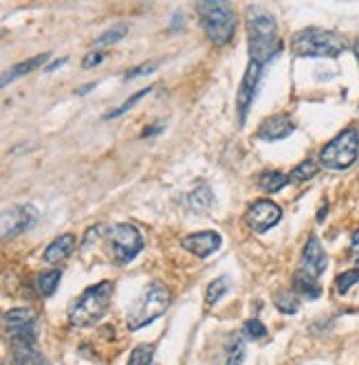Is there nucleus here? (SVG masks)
<instances>
[{"label":"nucleus","instance_id":"obj_25","mask_svg":"<svg viewBox=\"0 0 359 365\" xmlns=\"http://www.w3.org/2000/svg\"><path fill=\"white\" fill-rule=\"evenodd\" d=\"M227 291H229V279L227 277H216L214 282L208 284V291H205V302H208L210 306H214Z\"/></svg>","mask_w":359,"mask_h":365},{"label":"nucleus","instance_id":"obj_34","mask_svg":"<svg viewBox=\"0 0 359 365\" xmlns=\"http://www.w3.org/2000/svg\"><path fill=\"white\" fill-rule=\"evenodd\" d=\"M91 88H95V82H91V84H86V86H80L78 91H75V95H86Z\"/></svg>","mask_w":359,"mask_h":365},{"label":"nucleus","instance_id":"obj_33","mask_svg":"<svg viewBox=\"0 0 359 365\" xmlns=\"http://www.w3.org/2000/svg\"><path fill=\"white\" fill-rule=\"evenodd\" d=\"M350 255H353V259L359 264V229L353 233V240H350Z\"/></svg>","mask_w":359,"mask_h":365},{"label":"nucleus","instance_id":"obj_35","mask_svg":"<svg viewBox=\"0 0 359 365\" xmlns=\"http://www.w3.org/2000/svg\"><path fill=\"white\" fill-rule=\"evenodd\" d=\"M64 62H66V58H62V60H56V62L51 64V66H46V71H49V73H51V71H56V68H60V66H62Z\"/></svg>","mask_w":359,"mask_h":365},{"label":"nucleus","instance_id":"obj_6","mask_svg":"<svg viewBox=\"0 0 359 365\" xmlns=\"http://www.w3.org/2000/svg\"><path fill=\"white\" fill-rule=\"evenodd\" d=\"M357 154H359V133L355 125H350L322 148L320 163L326 170L340 172V170H348L357 161Z\"/></svg>","mask_w":359,"mask_h":365},{"label":"nucleus","instance_id":"obj_12","mask_svg":"<svg viewBox=\"0 0 359 365\" xmlns=\"http://www.w3.org/2000/svg\"><path fill=\"white\" fill-rule=\"evenodd\" d=\"M328 267V255L320 242L318 236H309L304 249H302V259H300V271L309 273L313 277H320Z\"/></svg>","mask_w":359,"mask_h":365},{"label":"nucleus","instance_id":"obj_30","mask_svg":"<svg viewBox=\"0 0 359 365\" xmlns=\"http://www.w3.org/2000/svg\"><path fill=\"white\" fill-rule=\"evenodd\" d=\"M245 334L249 339H265L267 336V328H265V324L261 319H249L245 324Z\"/></svg>","mask_w":359,"mask_h":365},{"label":"nucleus","instance_id":"obj_5","mask_svg":"<svg viewBox=\"0 0 359 365\" xmlns=\"http://www.w3.org/2000/svg\"><path fill=\"white\" fill-rule=\"evenodd\" d=\"M170 308V291L161 282H152L146 286V291L133 302L131 310H128L126 322L131 330H139L148 324H152L157 317Z\"/></svg>","mask_w":359,"mask_h":365},{"label":"nucleus","instance_id":"obj_28","mask_svg":"<svg viewBox=\"0 0 359 365\" xmlns=\"http://www.w3.org/2000/svg\"><path fill=\"white\" fill-rule=\"evenodd\" d=\"M357 282H359V269H348V271H344V273H340L335 277V291L340 295H346Z\"/></svg>","mask_w":359,"mask_h":365},{"label":"nucleus","instance_id":"obj_20","mask_svg":"<svg viewBox=\"0 0 359 365\" xmlns=\"http://www.w3.org/2000/svg\"><path fill=\"white\" fill-rule=\"evenodd\" d=\"M212 202H214V196H212L210 187L203 185V182H201V185H196V190L188 196V207H190L192 212H196V214L210 212Z\"/></svg>","mask_w":359,"mask_h":365},{"label":"nucleus","instance_id":"obj_8","mask_svg":"<svg viewBox=\"0 0 359 365\" xmlns=\"http://www.w3.org/2000/svg\"><path fill=\"white\" fill-rule=\"evenodd\" d=\"M11 346H36L38 344V317L31 308H14L3 317Z\"/></svg>","mask_w":359,"mask_h":365},{"label":"nucleus","instance_id":"obj_2","mask_svg":"<svg viewBox=\"0 0 359 365\" xmlns=\"http://www.w3.org/2000/svg\"><path fill=\"white\" fill-rule=\"evenodd\" d=\"M115 293V284L104 279L99 284H93L89 289L75 299L69 308V322L75 328H89L97 324L101 317L106 315V310L111 306Z\"/></svg>","mask_w":359,"mask_h":365},{"label":"nucleus","instance_id":"obj_29","mask_svg":"<svg viewBox=\"0 0 359 365\" xmlns=\"http://www.w3.org/2000/svg\"><path fill=\"white\" fill-rule=\"evenodd\" d=\"M148 93H152V88H141L139 93H135V95H131V97H128L123 103H121V106L117 108V110H113V113H108L106 115V119H117V117H121L123 113H128V110H131L133 106H135V103L139 101V99H143Z\"/></svg>","mask_w":359,"mask_h":365},{"label":"nucleus","instance_id":"obj_38","mask_svg":"<svg viewBox=\"0 0 359 365\" xmlns=\"http://www.w3.org/2000/svg\"><path fill=\"white\" fill-rule=\"evenodd\" d=\"M324 216H326V205L322 207V212H320V216H318V220L322 222V220H324Z\"/></svg>","mask_w":359,"mask_h":365},{"label":"nucleus","instance_id":"obj_39","mask_svg":"<svg viewBox=\"0 0 359 365\" xmlns=\"http://www.w3.org/2000/svg\"><path fill=\"white\" fill-rule=\"evenodd\" d=\"M3 34H5V31H3V29H0V36H3Z\"/></svg>","mask_w":359,"mask_h":365},{"label":"nucleus","instance_id":"obj_16","mask_svg":"<svg viewBox=\"0 0 359 365\" xmlns=\"http://www.w3.org/2000/svg\"><path fill=\"white\" fill-rule=\"evenodd\" d=\"M75 236L73 233H62V236H58L54 242H51L46 249H44V262L49 264H60L62 259H66L73 251H75Z\"/></svg>","mask_w":359,"mask_h":365},{"label":"nucleus","instance_id":"obj_3","mask_svg":"<svg viewBox=\"0 0 359 365\" xmlns=\"http://www.w3.org/2000/svg\"><path fill=\"white\" fill-rule=\"evenodd\" d=\"M346 48L348 42L344 36L320 27H306L291 40V51L295 58H340Z\"/></svg>","mask_w":359,"mask_h":365},{"label":"nucleus","instance_id":"obj_22","mask_svg":"<svg viewBox=\"0 0 359 365\" xmlns=\"http://www.w3.org/2000/svg\"><path fill=\"white\" fill-rule=\"evenodd\" d=\"M258 185H261L267 194H275V192H280L282 187H287V185H289V176H285L282 172H265V174H261V178H258Z\"/></svg>","mask_w":359,"mask_h":365},{"label":"nucleus","instance_id":"obj_9","mask_svg":"<svg viewBox=\"0 0 359 365\" xmlns=\"http://www.w3.org/2000/svg\"><path fill=\"white\" fill-rule=\"evenodd\" d=\"M38 222V212L31 205H14L0 212V240L7 242L29 231Z\"/></svg>","mask_w":359,"mask_h":365},{"label":"nucleus","instance_id":"obj_36","mask_svg":"<svg viewBox=\"0 0 359 365\" xmlns=\"http://www.w3.org/2000/svg\"><path fill=\"white\" fill-rule=\"evenodd\" d=\"M157 133H161V125L159 128H148V130H143L141 137H150V135H157Z\"/></svg>","mask_w":359,"mask_h":365},{"label":"nucleus","instance_id":"obj_17","mask_svg":"<svg viewBox=\"0 0 359 365\" xmlns=\"http://www.w3.org/2000/svg\"><path fill=\"white\" fill-rule=\"evenodd\" d=\"M293 291L304 299H318L322 295V286L318 284V277L304 271H298L293 275Z\"/></svg>","mask_w":359,"mask_h":365},{"label":"nucleus","instance_id":"obj_13","mask_svg":"<svg viewBox=\"0 0 359 365\" xmlns=\"http://www.w3.org/2000/svg\"><path fill=\"white\" fill-rule=\"evenodd\" d=\"M293 130H295V125H293L291 117L285 115V113H280V115L267 117V119L261 123V128H258V133H256V137H258L261 141L273 143V141H282V139L291 137V135H293Z\"/></svg>","mask_w":359,"mask_h":365},{"label":"nucleus","instance_id":"obj_31","mask_svg":"<svg viewBox=\"0 0 359 365\" xmlns=\"http://www.w3.org/2000/svg\"><path fill=\"white\" fill-rule=\"evenodd\" d=\"M157 66H159V62H143V64H139V66L131 68V71H128L123 77H126V80H135V77H143V75L152 73Z\"/></svg>","mask_w":359,"mask_h":365},{"label":"nucleus","instance_id":"obj_32","mask_svg":"<svg viewBox=\"0 0 359 365\" xmlns=\"http://www.w3.org/2000/svg\"><path fill=\"white\" fill-rule=\"evenodd\" d=\"M104 58H106V53H101V51H93V53H89V56L82 60V66H84V68H93V66H97V64L104 62Z\"/></svg>","mask_w":359,"mask_h":365},{"label":"nucleus","instance_id":"obj_11","mask_svg":"<svg viewBox=\"0 0 359 365\" xmlns=\"http://www.w3.org/2000/svg\"><path fill=\"white\" fill-rule=\"evenodd\" d=\"M282 220V210L269 198H263V200H256L247 214H245V222L249 225L251 231L256 233H265L269 231L271 227H275L278 222Z\"/></svg>","mask_w":359,"mask_h":365},{"label":"nucleus","instance_id":"obj_26","mask_svg":"<svg viewBox=\"0 0 359 365\" xmlns=\"http://www.w3.org/2000/svg\"><path fill=\"white\" fill-rule=\"evenodd\" d=\"M273 304H275V308H278L280 312H285V315H295V312L300 310V299H298L293 293H289V291L278 293Z\"/></svg>","mask_w":359,"mask_h":365},{"label":"nucleus","instance_id":"obj_37","mask_svg":"<svg viewBox=\"0 0 359 365\" xmlns=\"http://www.w3.org/2000/svg\"><path fill=\"white\" fill-rule=\"evenodd\" d=\"M353 51H355V56H357V60H359V38L355 40V44H353Z\"/></svg>","mask_w":359,"mask_h":365},{"label":"nucleus","instance_id":"obj_24","mask_svg":"<svg viewBox=\"0 0 359 365\" xmlns=\"http://www.w3.org/2000/svg\"><path fill=\"white\" fill-rule=\"evenodd\" d=\"M320 172V165L311 159H306L302 161L298 168H293V172L289 174V180H295V182H306V180H311L315 178V174Z\"/></svg>","mask_w":359,"mask_h":365},{"label":"nucleus","instance_id":"obj_10","mask_svg":"<svg viewBox=\"0 0 359 365\" xmlns=\"http://www.w3.org/2000/svg\"><path fill=\"white\" fill-rule=\"evenodd\" d=\"M261 80H263V64L249 60L247 71H245L243 80H241L238 95H236V113H238V123L241 125H245V121H247V115L251 110L256 93H258Z\"/></svg>","mask_w":359,"mask_h":365},{"label":"nucleus","instance_id":"obj_21","mask_svg":"<svg viewBox=\"0 0 359 365\" xmlns=\"http://www.w3.org/2000/svg\"><path fill=\"white\" fill-rule=\"evenodd\" d=\"M62 279V271L60 269H51V271H42L38 277H36V291L42 295V297H49L54 295L58 284Z\"/></svg>","mask_w":359,"mask_h":365},{"label":"nucleus","instance_id":"obj_14","mask_svg":"<svg viewBox=\"0 0 359 365\" xmlns=\"http://www.w3.org/2000/svg\"><path fill=\"white\" fill-rule=\"evenodd\" d=\"M221 242H223V238L216 231H201V233H192V236L183 238L181 245L196 257H210L212 253H216L221 249Z\"/></svg>","mask_w":359,"mask_h":365},{"label":"nucleus","instance_id":"obj_23","mask_svg":"<svg viewBox=\"0 0 359 365\" xmlns=\"http://www.w3.org/2000/svg\"><path fill=\"white\" fill-rule=\"evenodd\" d=\"M128 34V24L126 22H119V24H113V27L108 31H104L99 38H95V46H108V44H115L119 42L121 38H126Z\"/></svg>","mask_w":359,"mask_h":365},{"label":"nucleus","instance_id":"obj_1","mask_svg":"<svg viewBox=\"0 0 359 365\" xmlns=\"http://www.w3.org/2000/svg\"><path fill=\"white\" fill-rule=\"evenodd\" d=\"M245 22H247V44H249L251 62H258L265 66L282 51V42L278 38V22L267 9L258 5L247 7Z\"/></svg>","mask_w":359,"mask_h":365},{"label":"nucleus","instance_id":"obj_4","mask_svg":"<svg viewBox=\"0 0 359 365\" xmlns=\"http://www.w3.org/2000/svg\"><path fill=\"white\" fill-rule=\"evenodd\" d=\"M196 14L205 29L208 40L216 46H225L236 36V14L229 3L221 0H208V3H196Z\"/></svg>","mask_w":359,"mask_h":365},{"label":"nucleus","instance_id":"obj_18","mask_svg":"<svg viewBox=\"0 0 359 365\" xmlns=\"http://www.w3.org/2000/svg\"><path fill=\"white\" fill-rule=\"evenodd\" d=\"M243 359H245V339L241 334H232L227 346L223 348V354L216 365H241Z\"/></svg>","mask_w":359,"mask_h":365},{"label":"nucleus","instance_id":"obj_7","mask_svg":"<svg viewBox=\"0 0 359 365\" xmlns=\"http://www.w3.org/2000/svg\"><path fill=\"white\" fill-rule=\"evenodd\" d=\"M108 245H111V253H113L115 264L123 267L128 262H133V259L141 253L143 236L135 225L121 222L108 231Z\"/></svg>","mask_w":359,"mask_h":365},{"label":"nucleus","instance_id":"obj_27","mask_svg":"<svg viewBox=\"0 0 359 365\" xmlns=\"http://www.w3.org/2000/svg\"><path fill=\"white\" fill-rule=\"evenodd\" d=\"M152 359H155V346L152 344H141L131 352V359H128V365H150Z\"/></svg>","mask_w":359,"mask_h":365},{"label":"nucleus","instance_id":"obj_19","mask_svg":"<svg viewBox=\"0 0 359 365\" xmlns=\"http://www.w3.org/2000/svg\"><path fill=\"white\" fill-rule=\"evenodd\" d=\"M11 365H49L36 346H11Z\"/></svg>","mask_w":359,"mask_h":365},{"label":"nucleus","instance_id":"obj_15","mask_svg":"<svg viewBox=\"0 0 359 365\" xmlns=\"http://www.w3.org/2000/svg\"><path fill=\"white\" fill-rule=\"evenodd\" d=\"M51 58V53H40V56H36V58H29V60H22V62H18L16 66H11V68H7L3 75H0V88H5L7 84H11V82H16V80H20V77H24V75H29V73H34L36 68H40L46 60Z\"/></svg>","mask_w":359,"mask_h":365}]
</instances>
